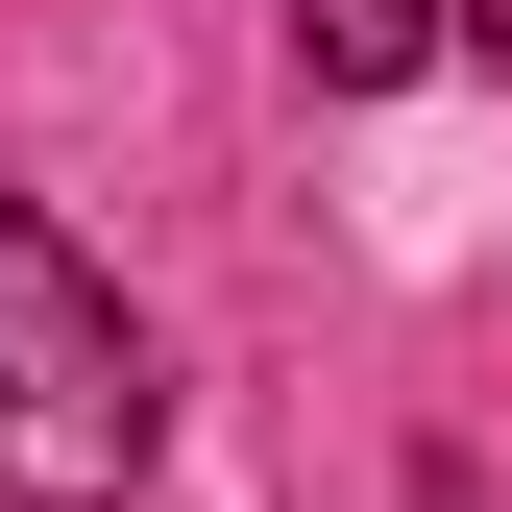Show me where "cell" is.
Instances as JSON below:
<instances>
[{
	"label": "cell",
	"instance_id": "6da1fadb",
	"mask_svg": "<svg viewBox=\"0 0 512 512\" xmlns=\"http://www.w3.org/2000/svg\"><path fill=\"white\" fill-rule=\"evenodd\" d=\"M147 439H171L147 317H122L74 244L0 196V512H122V488H147Z\"/></svg>",
	"mask_w": 512,
	"mask_h": 512
},
{
	"label": "cell",
	"instance_id": "7a4b0ae2",
	"mask_svg": "<svg viewBox=\"0 0 512 512\" xmlns=\"http://www.w3.org/2000/svg\"><path fill=\"white\" fill-rule=\"evenodd\" d=\"M439 49H464L439 0H293V74L317 98H391V74H439Z\"/></svg>",
	"mask_w": 512,
	"mask_h": 512
},
{
	"label": "cell",
	"instance_id": "3957f363",
	"mask_svg": "<svg viewBox=\"0 0 512 512\" xmlns=\"http://www.w3.org/2000/svg\"><path fill=\"white\" fill-rule=\"evenodd\" d=\"M439 25H464V49H488V74H512V0H439Z\"/></svg>",
	"mask_w": 512,
	"mask_h": 512
}]
</instances>
